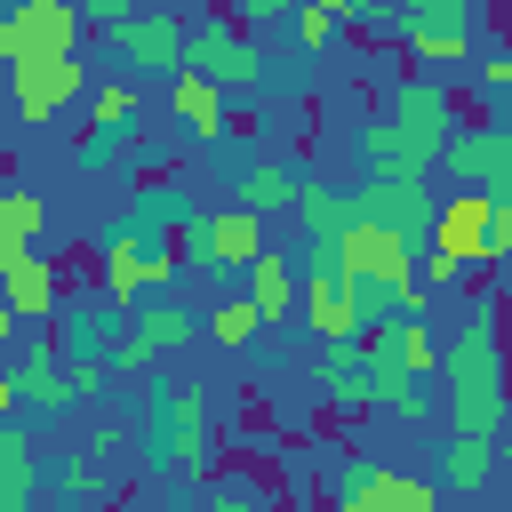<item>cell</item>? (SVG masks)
Listing matches in <instances>:
<instances>
[{
    "label": "cell",
    "mask_w": 512,
    "mask_h": 512,
    "mask_svg": "<svg viewBox=\"0 0 512 512\" xmlns=\"http://www.w3.org/2000/svg\"><path fill=\"white\" fill-rule=\"evenodd\" d=\"M264 256V224L240 208H200V272H248Z\"/></svg>",
    "instance_id": "d6986e66"
},
{
    "label": "cell",
    "mask_w": 512,
    "mask_h": 512,
    "mask_svg": "<svg viewBox=\"0 0 512 512\" xmlns=\"http://www.w3.org/2000/svg\"><path fill=\"white\" fill-rule=\"evenodd\" d=\"M240 304H248L264 328H272V320H296V264H288L280 248H264V256L248 264V296H240Z\"/></svg>",
    "instance_id": "603a6c76"
},
{
    "label": "cell",
    "mask_w": 512,
    "mask_h": 512,
    "mask_svg": "<svg viewBox=\"0 0 512 512\" xmlns=\"http://www.w3.org/2000/svg\"><path fill=\"white\" fill-rule=\"evenodd\" d=\"M320 400L360 416L368 408V368H360V336L352 344H320Z\"/></svg>",
    "instance_id": "d4e9b609"
},
{
    "label": "cell",
    "mask_w": 512,
    "mask_h": 512,
    "mask_svg": "<svg viewBox=\"0 0 512 512\" xmlns=\"http://www.w3.org/2000/svg\"><path fill=\"white\" fill-rule=\"evenodd\" d=\"M24 56H80V8L72 0H24L0 16V64Z\"/></svg>",
    "instance_id": "8fae6325"
},
{
    "label": "cell",
    "mask_w": 512,
    "mask_h": 512,
    "mask_svg": "<svg viewBox=\"0 0 512 512\" xmlns=\"http://www.w3.org/2000/svg\"><path fill=\"white\" fill-rule=\"evenodd\" d=\"M80 24H96V32H128V24H136V0H96V8H80Z\"/></svg>",
    "instance_id": "d590c367"
},
{
    "label": "cell",
    "mask_w": 512,
    "mask_h": 512,
    "mask_svg": "<svg viewBox=\"0 0 512 512\" xmlns=\"http://www.w3.org/2000/svg\"><path fill=\"white\" fill-rule=\"evenodd\" d=\"M168 112H176V128L200 136V144H224V136H232V128H224V120H232V96L208 88V80H192V72L168 80Z\"/></svg>",
    "instance_id": "ffe728a7"
},
{
    "label": "cell",
    "mask_w": 512,
    "mask_h": 512,
    "mask_svg": "<svg viewBox=\"0 0 512 512\" xmlns=\"http://www.w3.org/2000/svg\"><path fill=\"white\" fill-rule=\"evenodd\" d=\"M288 32H296V48H304V64H312V56H328V40L344 32V16H336V0H312V8H288Z\"/></svg>",
    "instance_id": "4dcf8cb0"
},
{
    "label": "cell",
    "mask_w": 512,
    "mask_h": 512,
    "mask_svg": "<svg viewBox=\"0 0 512 512\" xmlns=\"http://www.w3.org/2000/svg\"><path fill=\"white\" fill-rule=\"evenodd\" d=\"M512 256V200H488V264Z\"/></svg>",
    "instance_id": "8d00e7d4"
},
{
    "label": "cell",
    "mask_w": 512,
    "mask_h": 512,
    "mask_svg": "<svg viewBox=\"0 0 512 512\" xmlns=\"http://www.w3.org/2000/svg\"><path fill=\"white\" fill-rule=\"evenodd\" d=\"M136 144H144V128H136V120L88 128V136L72 144V168H80V176H128V168H136Z\"/></svg>",
    "instance_id": "cb8c5ba5"
},
{
    "label": "cell",
    "mask_w": 512,
    "mask_h": 512,
    "mask_svg": "<svg viewBox=\"0 0 512 512\" xmlns=\"http://www.w3.org/2000/svg\"><path fill=\"white\" fill-rule=\"evenodd\" d=\"M384 120H392V128H408V136H424V144L440 152V144L464 128V104H456V88H440V80H424V72H400V80H392Z\"/></svg>",
    "instance_id": "4fadbf2b"
},
{
    "label": "cell",
    "mask_w": 512,
    "mask_h": 512,
    "mask_svg": "<svg viewBox=\"0 0 512 512\" xmlns=\"http://www.w3.org/2000/svg\"><path fill=\"white\" fill-rule=\"evenodd\" d=\"M368 408H384V416H400V424H432V416H440V392L416 384V376H368Z\"/></svg>",
    "instance_id": "4316f807"
},
{
    "label": "cell",
    "mask_w": 512,
    "mask_h": 512,
    "mask_svg": "<svg viewBox=\"0 0 512 512\" xmlns=\"http://www.w3.org/2000/svg\"><path fill=\"white\" fill-rule=\"evenodd\" d=\"M432 184H384V176H360L352 192H344V224H376V232H392V240H408V248H424V232H432Z\"/></svg>",
    "instance_id": "52a82bcc"
},
{
    "label": "cell",
    "mask_w": 512,
    "mask_h": 512,
    "mask_svg": "<svg viewBox=\"0 0 512 512\" xmlns=\"http://www.w3.org/2000/svg\"><path fill=\"white\" fill-rule=\"evenodd\" d=\"M8 376V392H16V408H32V416H72L80 408V384L64 376V360H56V344H48V328L0 368Z\"/></svg>",
    "instance_id": "7c38bea8"
},
{
    "label": "cell",
    "mask_w": 512,
    "mask_h": 512,
    "mask_svg": "<svg viewBox=\"0 0 512 512\" xmlns=\"http://www.w3.org/2000/svg\"><path fill=\"white\" fill-rule=\"evenodd\" d=\"M296 224H304V248H328L336 232H344V192L336 184H320V176H304L296 184V208H288Z\"/></svg>",
    "instance_id": "484cf974"
},
{
    "label": "cell",
    "mask_w": 512,
    "mask_h": 512,
    "mask_svg": "<svg viewBox=\"0 0 512 512\" xmlns=\"http://www.w3.org/2000/svg\"><path fill=\"white\" fill-rule=\"evenodd\" d=\"M296 184H304V176H296L288 160H240V168L224 176V192H232L224 208H240V216L264 224V216H288V208H296Z\"/></svg>",
    "instance_id": "ac0fdd59"
},
{
    "label": "cell",
    "mask_w": 512,
    "mask_h": 512,
    "mask_svg": "<svg viewBox=\"0 0 512 512\" xmlns=\"http://www.w3.org/2000/svg\"><path fill=\"white\" fill-rule=\"evenodd\" d=\"M48 232V200L24 184H0V248H32Z\"/></svg>",
    "instance_id": "f546056e"
},
{
    "label": "cell",
    "mask_w": 512,
    "mask_h": 512,
    "mask_svg": "<svg viewBox=\"0 0 512 512\" xmlns=\"http://www.w3.org/2000/svg\"><path fill=\"white\" fill-rule=\"evenodd\" d=\"M392 16H400L392 40H400L408 64H464L480 48V32H488V8L480 0H400Z\"/></svg>",
    "instance_id": "5b68a950"
},
{
    "label": "cell",
    "mask_w": 512,
    "mask_h": 512,
    "mask_svg": "<svg viewBox=\"0 0 512 512\" xmlns=\"http://www.w3.org/2000/svg\"><path fill=\"white\" fill-rule=\"evenodd\" d=\"M64 304V280L40 248H0V312L8 320H56Z\"/></svg>",
    "instance_id": "9a60e30c"
},
{
    "label": "cell",
    "mask_w": 512,
    "mask_h": 512,
    "mask_svg": "<svg viewBox=\"0 0 512 512\" xmlns=\"http://www.w3.org/2000/svg\"><path fill=\"white\" fill-rule=\"evenodd\" d=\"M360 168L368 176H384V184H424L432 168H440V152L424 144V136H408V128H392L384 112L360 128Z\"/></svg>",
    "instance_id": "2e32d148"
},
{
    "label": "cell",
    "mask_w": 512,
    "mask_h": 512,
    "mask_svg": "<svg viewBox=\"0 0 512 512\" xmlns=\"http://www.w3.org/2000/svg\"><path fill=\"white\" fill-rule=\"evenodd\" d=\"M440 480L456 488V496H480L488 480H496V448L488 440H448V456H440ZM432 480V488H440Z\"/></svg>",
    "instance_id": "f1b7e54d"
},
{
    "label": "cell",
    "mask_w": 512,
    "mask_h": 512,
    "mask_svg": "<svg viewBox=\"0 0 512 512\" xmlns=\"http://www.w3.org/2000/svg\"><path fill=\"white\" fill-rule=\"evenodd\" d=\"M0 424H16V392H8V376H0Z\"/></svg>",
    "instance_id": "74e56055"
},
{
    "label": "cell",
    "mask_w": 512,
    "mask_h": 512,
    "mask_svg": "<svg viewBox=\"0 0 512 512\" xmlns=\"http://www.w3.org/2000/svg\"><path fill=\"white\" fill-rule=\"evenodd\" d=\"M40 496V440L24 424H0V512H32Z\"/></svg>",
    "instance_id": "7402d4cb"
},
{
    "label": "cell",
    "mask_w": 512,
    "mask_h": 512,
    "mask_svg": "<svg viewBox=\"0 0 512 512\" xmlns=\"http://www.w3.org/2000/svg\"><path fill=\"white\" fill-rule=\"evenodd\" d=\"M184 72L192 80H208V88H224V96H304L312 88V72H304V56H264L256 40H240L224 16H200V24H184Z\"/></svg>",
    "instance_id": "7a4b0ae2"
},
{
    "label": "cell",
    "mask_w": 512,
    "mask_h": 512,
    "mask_svg": "<svg viewBox=\"0 0 512 512\" xmlns=\"http://www.w3.org/2000/svg\"><path fill=\"white\" fill-rule=\"evenodd\" d=\"M120 328H128V312H120L104 288H88V296H64V304H56V328H48V344H56L64 376L80 384V400H96V392L112 384Z\"/></svg>",
    "instance_id": "3957f363"
},
{
    "label": "cell",
    "mask_w": 512,
    "mask_h": 512,
    "mask_svg": "<svg viewBox=\"0 0 512 512\" xmlns=\"http://www.w3.org/2000/svg\"><path fill=\"white\" fill-rule=\"evenodd\" d=\"M184 344H192V312H184L176 296H152V304L128 312L120 352H112V376H144V368H160V360L184 352Z\"/></svg>",
    "instance_id": "30bf717a"
},
{
    "label": "cell",
    "mask_w": 512,
    "mask_h": 512,
    "mask_svg": "<svg viewBox=\"0 0 512 512\" xmlns=\"http://www.w3.org/2000/svg\"><path fill=\"white\" fill-rule=\"evenodd\" d=\"M168 280H176V256H168V240H152V232H136L128 216L104 232V296L128 312V304H152V296H168Z\"/></svg>",
    "instance_id": "8992f818"
},
{
    "label": "cell",
    "mask_w": 512,
    "mask_h": 512,
    "mask_svg": "<svg viewBox=\"0 0 512 512\" xmlns=\"http://www.w3.org/2000/svg\"><path fill=\"white\" fill-rule=\"evenodd\" d=\"M360 368H368V376H416V384H432L440 344H432L424 320H384V328L360 336Z\"/></svg>",
    "instance_id": "5bb4252c"
},
{
    "label": "cell",
    "mask_w": 512,
    "mask_h": 512,
    "mask_svg": "<svg viewBox=\"0 0 512 512\" xmlns=\"http://www.w3.org/2000/svg\"><path fill=\"white\" fill-rule=\"evenodd\" d=\"M0 120H8V104H0Z\"/></svg>",
    "instance_id": "ab89813d"
},
{
    "label": "cell",
    "mask_w": 512,
    "mask_h": 512,
    "mask_svg": "<svg viewBox=\"0 0 512 512\" xmlns=\"http://www.w3.org/2000/svg\"><path fill=\"white\" fill-rule=\"evenodd\" d=\"M208 512H272V488H264V480H248V472H224V480H216V496H208Z\"/></svg>",
    "instance_id": "d6a6232c"
},
{
    "label": "cell",
    "mask_w": 512,
    "mask_h": 512,
    "mask_svg": "<svg viewBox=\"0 0 512 512\" xmlns=\"http://www.w3.org/2000/svg\"><path fill=\"white\" fill-rule=\"evenodd\" d=\"M144 448L168 472H208L216 464V432H208V392L200 384H152L144 392Z\"/></svg>",
    "instance_id": "277c9868"
},
{
    "label": "cell",
    "mask_w": 512,
    "mask_h": 512,
    "mask_svg": "<svg viewBox=\"0 0 512 512\" xmlns=\"http://www.w3.org/2000/svg\"><path fill=\"white\" fill-rule=\"evenodd\" d=\"M8 336H16V320H8V312H0V344H8Z\"/></svg>",
    "instance_id": "f35d334b"
},
{
    "label": "cell",
    "mask_w": 512,
    "mask_h": 512,
    "mask_svg": "<svg viewBox=\"0 0 512 512\" xmlns=\"http://www.w3.org/2000/svg\"><path fill=\"white\" fill-rule=\"evenodd\" d=\"M56 496H64V504H104V496H112V464H104L96 448H64V456H56Z\"/></svg>",
    "instance_id": "83f0119b"
},
{
    "label": "cell",
    "mask_w": 512,
    "mask_h": 512,
    "mask_svg": "<svg viewBox=\"0 0 512 512\" xmlns=\"http://www.w3.org/2000/svg\"><path fill=\"white\" fill-rule=\"evenodd\" d=\"M72 96H88V64L80 56H24V64H8V112L16 120H56Z\"/></svg>",
    "instance_id": "9c48e42d"
},
{
    "label": "cell",
    "mask_w": 512,
    "mask_h": 512,
    "mask_svg": "<svg viewBox=\"0 0 512 512\" xmlns=\"http://www.w3.org/2000/svg\"><path fill=\"white\" fill-rule=\"evenodd\" d=\"M112 48L128 56V64H144V72H184V16L176 8H136V24L128 32H112Z\"/></svg>",
    "instance_id": "e0dca14e"
},
{
    "label": "cell",
    "mask_w": 512,
    "mask_h": 512,
    "mask_svg": "<svg viewBox=\"0 0 512 512\" xmlns=\"http://www.w3.org/2000/svg\"><path fill=\"white\" fill-rule=\"evenodd\" d=\"M440 160H448V176H464V192H480V200H512V128H504V120H472V128H456V136L440 144Z\"/></svg>",
    "instance_id": "ba28073f"
},
{
    "label": "cell",
    "mask_w": 512,
    "mask_h": 512,
    "mask_svg": "<svg viewBox=\"0 0 512 512\" xmlns=\"http://www.w3.org/2000/svg\"><path fill=\"white\" fill-rule=\"evenodd\" d=\"M336 512H440V488H432V480H416V472L368 464L360 496H352V504H336Z\"/></svg>",
    "instance_id": "44dd1931"
},
{
    "label": "cell",
    "mask_w": 512,
    "mask_h": 512,
    "mask_svg": "<svg viewBox=\"0 0 512 512\" xmlns=\"http://www.w3.org/2000/svg\"><path fill=\"white\" fill-rule=\"evenodd\" d=\"M256 328H264V320H256V312H248V304H240V296H232V304H216V312H208V336H216V344H224V352H248V344H256Z\"/></svg>",
    "instance_id": "1f68e13d"
},
{
    "label": "cell",
    "mask_w": 512,
    "mask_h": 512,
    "mask_svg": "<svg viewBox=\"0 0 512 512\" xmlns=\"http://www.w3.org/2000/svg\"><path fill=\"white\" fill-rule=\"evenodd\" d=\"M480 88H488V120H504V88H512V48H480Z\"/></svg>",
    "instance_id": "e575fe53"
},
{
    "label": "cell",
    "mask_w": 512,
    "mask_h": 512,
    "mask_svg": "<svg viewBox=\"0 0 512 512\" xmlns=\"http://www.w3.org/2000/svg\"><path fill=\"white\" fill-rule=\"evenodd\" d=\"M112 120H136V88H128V80L88 88V128H112Z\"/></svg>",
    "instance_id": "836d02e7"
},
{
    "label": "cell",
    "mask_w": 512,
    "mask_h": 512,
    "mask_svg": "<svg viewBox=\"0 0 512 512\" xmlns=\"http://www.w3.org/2000/svg\"><path fill=\"white\" fill-rule=\"evenodd\" d=\"M448 440H504V344H496V304H480L448 336Z\"/></svg>",
    "instance_id": "6da1fadb"
}]
</instances>
